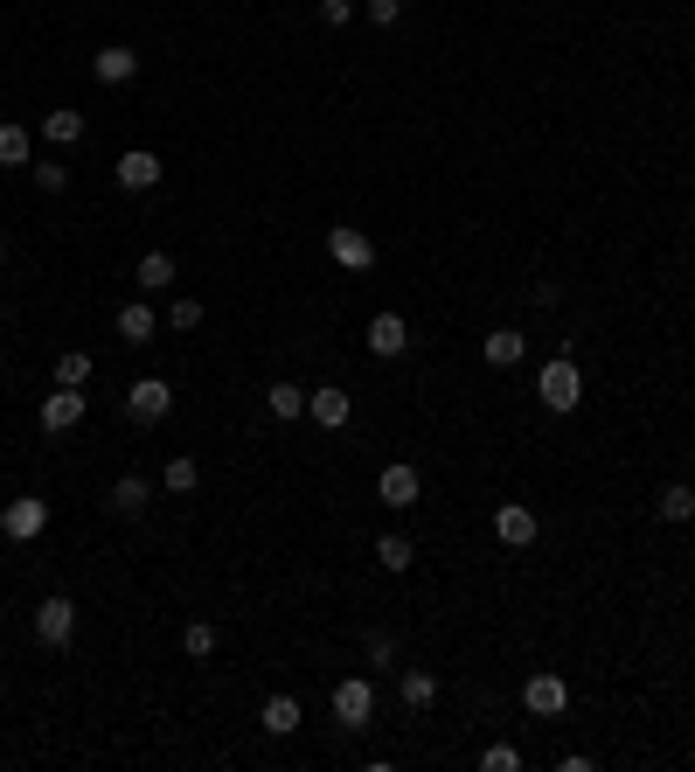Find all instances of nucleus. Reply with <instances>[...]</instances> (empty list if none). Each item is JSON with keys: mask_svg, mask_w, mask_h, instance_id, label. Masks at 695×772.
I'll return each instance as SVG.
<instances>
[{"mask_svg": "<svg viewBox=\"0 0 695 772\" xmlns=\"http://www.w3.org/2000/svg\"><path fill=\"white\" fill-rule=\"evenodd\" d=\"M535 397H543V410H556V418H571V410L584 404V376H578L571 355L543 363V376H535Z\"/></svg>", "mask_w": 695, "mask_h": 772, "instance_id": "1", "label": "nucleus"}, {"mask_svg": "<svg viewBox=\"0 0 695 772\" xmlns=\"http://www.w3.org/2000/svg\"><path fill=\"white\" fill-rule=\"evenodd\" d=\"M167 410H174V383L167 376H133L125 383V418L133 425H161Z\"/></svg>", "mask_w": 695, "mask_h": 772, "instance_id": "2", "label": "nucleus"}, {"mask_svg": "<svg viewBox=\"0 0 695 772\" xmlns=\"http://www.w3.org/2000/svg\"><path fill=\"white\" fill-rule=\"evenodd\" d=\"M327 257H334L341 272H369V265H376V237H369L362 223H334V230H327Z\"/></svg>", "mask_w": 695, "mask_h": 772, "instance_id": "3", "label": "nucleus"}, {"mask_svg": "<svg viewBox=\"0 0 695 772\" xmlns=\"http://www.w3.org/2000/svg\"><path fill=\"white\" fill-rule=\"evenodd\" d=\"M161 153H146V146H125L119 161H112V182L125 189V195H146V189H161Z\"/></svg>", "mask_w": 695, "mask_h": 772, "instance_id": "4", "label": "nucleus"}, {"mask_svg": "<svg viewBox=\"0 0 695 772\" xmlns=\"http://www.w3.org/2000/svg\"><path fill=\"white\" fill-rule=\"evenodd\" d=\"M369 717H376V689L362 676L334 682V724H341V731H369Z\"/></svg>", "mask_w": 695, "mask_h": 772, "instance_id": "5", "label": "nucleus"}, {"mask_svg": "<svg viewBox=\"0 0 695 772\" xmlns=\"http://www.w3.org/2000/svg\"><path fill=\"white\" fill-rule=\"evenodd\" d=\"M84 410H91V397H84V390H63V383H57V390L42 397V431H49V439H63V431L84 425Z\"/></svg>", "mask_w": 695, "mask_h": 772, "instance_id": "6", "label": "nucleus"}, {"mask_svg": "<svg viewBox=\"0 0 695 772\" xmlns=\"http://www.w3.org/2000/svg\"><path fill=\"white\" fill-rule=\"evenodd\" d=\"M35 640H42V648H70V640H76V606L63 599V591L35 606Z\"/></svg>", "mask_w": 695, "mask_h": 772, "instance_id": "7", "label": "nucleus"}, {"mask_svg": "<svg viewBox=\"0 0 695 772\" xmlns=\"http://www.w3.org/2000/svg\"><path fill=\"white\" fill-rule=\"evenodd\" d=\"M306 418H314L320 431H341L355 418V397L341 390V383H320V390H306Z\"/></svg>", "mask_w": 695, "mask_h": 772, "instance_id": "8", "label": "nucleus"}, {"mask_svg": "<svg viewBox=\"0 0 695 772\" xmlns=\"http://www.w3.org/2000/svg\"><path fill=\"white\" fill-rule=\"evenodd\" d=\"M418 495H425V480H418V467H410V459H397V467L376 474V501H382V508H418Z\"/></svg>", "mask_w": 695, "mask_h": 772, "instance_id": "9", "label": "nucleus"}, {"mask_svg": "<svg viewBox=\"0 0 695 772\" xmlns=\"http://www.w3.org/2000/svg\"><path fill=\"white\" fill-rule=\"evenodd\" d=\"M494 536H501L508 550H529L535 536H543V522H535L529 501H501V508H494Z\"/></svg>", "mask_w": 695, "mask_h": 772, "instance_id": "10", "label": "nucleus"}, {"mask_svg": "<svg viewBox=\"0 0 695 772\" xmlns=\"http://www.w3.org/2000/svg\"><path fill=\"white\" fill-rule=\"evenodd\" d=\"M0 529L14 536V544H35V536L49 529V501H35V495H21V501H8L0 508Z\"/></svg>", "mask_w": 695, "mask_h": 772, "instance_id": "11", "label": "nucleus"}, {"mask_svg": "<svg viewBox=\"0 0 695 772\" xmlns=\"http://www.w3.org/2000/svg\"><path fill=\"white\" fill-rule=\"evenodd\" d=\"M522 703L535 717H563V710H571V682H563V676H529L522 682Z\"/></svg>", "mask_w": 695, "mask_h": 772, "instance_id": "12", "label": "nucleus"}, {"mask_svg": "<svg viewBox=\"0 0 695 772\" xmlns=\"http://www.w3.org/2000/svg\"><path fill=\"white\" fill-rule=\"evenodd\" d=\"M362 342H369V355H382V363H397V355H410V327H403V314H376Z\"/></svg>", "mask_w": 695, "mask_h": 772, "instance_id": "13", "label": "nucleus"}, {"mask_svg": "<svg viewBox=\"0 0 695 772\" xmlns=\"http://www.w3.org/2000/svg\"><path fill=\"white\" fill-rule=\"evenodd\" d=\"M91 77H98V84H133V77H140V57H133L125 42H105V49L91 57Z\"/></svg>", "mask_w": 695, "mask_h": 772, "instance_id": "14", "label": "nucleus"}, {"mask_svg": "<svg viewBox=\"0 0 695 772\" xmlns=\"http://www.w3.org/2000/svg\"><path fill=\"white\" fill-rule=\"evenodd\" d=\"M397 697H403V710H431L439 703V676L431 668H397Z\"/></svg>", "mask_w": 695, "mask_h": 772, "instance_id": "15", "label": "nucleus"}, {"mask_svg": "<svg viewBox=\"0 0 695 772\" xmlns=\"http://www.w3.org/2000/svg\"><path fill=\"white\" fill-rule=\"evenodd\" d=\"M153 327H161V321H153L146 299H125V306H119V342H125V348H146Z\"/></svg>", "mask_w": 695, "mask_h": 772, "instance_id": "16", "label": "nucleus"}, {"mask_svg": "<svg viewBox=\"0 0 695 772\" xmlns=\"http://www.w3.org/2000/svg\"><path fill=\"white\" fill-rule=\"evenodd\" d=\"M257 724H265L272 738H293V731L306 724V710H299V697H265V710H257Z\"/></svg>", "mask_w": 695, "mask_h": 772, "instance_id": "17", "label": "nucleus"}, {"mask_svg": "<svg viewBox=\"0 0 695 772\" xmlns=\"http://www.w3.org/2000/svg\"><path fill=\"white\" fill-rule=\"evenodd\" d=\"M480 355H487V363H494V369H514V363H522V355H529V334H514V327H494V334H487V342H480Z\"/></svg>", "mask_w": 695, "mask_h": 772, "instance_id": "18", "label": "nucleus"}, {"mask_svg": "<svg viewBox=\"0 0 695 772\" xmlns=\"http://www.w3.org/2000/svg\"><path fill=\"white\" fill-rule=\"evenodd\" d=\"M146 501H153L146 474H119V480H112V508H119V515H146Z\"/></svg>", "mask_w": 695, "mask_h": 772, "instance_id": "19", "label": "nucleus"}, {"mask_svg": "<svg viewBox=\"0 0 695 772\" xmlns=\"http://www.w3.org/2000/svg\"><path fill=\"white\" fill-rule=\"evenodd\" d=\"M133 278H140V293H167V286H174V278H182V272H174V257H167V251H146Z\"/></svg>", "mask_w": 695, "mask_h": 772, "instance_id": "20", "label": "nucleus"}, {"mask_svg": "<svg viewBox=\"0 0 695 772\" xmlns=\"http://www.w3.org/2000/svg\"><path fill=\"white\" fill-rule=\"evenodd\" d=\"M42 140L49 146H76V140H84V112H42Z\"/></svg>", "mask_w": 695, "mask_h": 772, "instance_id": "21", "label": "nucleus"}, {"mask_svg": "<svg viewBox=\"0 0 695 772\" xmlns=\"http://www.w3.org/2000/svg\"><path fill=\"white\" fill-rule=\"evenodd\" d=\"M29 153H35V133L29 125H0V167H29Z\"/></svg>", "mask_w": 695, "mask_h": 772, "instance_id": "22", "label": "nucleus"}, {"mask_svg": "<svg viewBox=\"0 0 695 772\" xmlns=\"http://www.w3.org/2000/svg\"><path fill=\"white\" fill-rule=\"evenodd\" d=\"M265 410H272V418H306V390H299V383H272V390H265Z\"/></svg>", "mask_w": 695, "mask_h": 772, "instance_id": "23", "label": "nucleus"}, {"mask_svg": "<svg viewBox=\"0 0 695 772\" xmlns=\"http://www.w3.org/2000/svg\"><path fill=\"white\" fill-rule=\"evenodd\" d=\"M161 487H167V495H195V487H202V467H195L188 453H174L167 467H161Z\"/></svg>", "mask_w": 695, "mask_h": 772, "instance_id": "24", "label": "nucleus"}, {"mask_svg": "<svg viewBox=\"0 0 695 772\" xmlns=\"http://www.w3.org/2000/svg\"><path fill=\"white\" fill-rule=\"evenodd\" d=\"M91 369H98V363H91L84 348H63V355H57V383H63V390H84Z\"/></svg>", "mask_w": 695, "mask_h": 772, "instance_id": "25", "label": "nucleus"}, {"mask_svg": "<svg viewBox=\"0 0 695 772\" xmlns=\"http://www.w3.org/2000/svg\"><path fill=\"white\" fill-rule=\"evenodd\" d=\"M654 515H661V522H688V515H695V487H661V501H654Z\"/></svg>", "mask_w": 695, "mask_h": 772, "instance_id": "26", "label": "nucleus"}, {"mask_svg": "<svg viewBox=\"0 0 695 772\" xmlns=\"http://www.w3.org/2000/svg\"><path fill=\"white\" fill-rule=\"evenodd\" d=\"M182 654H188V661H209V654H216V627H209V620H188V627H182Z\"/></svg>", "mask_w": 695, "mask_h": 772, "instance_id": "27", "label": "nucleus"}, {"mask_svg": "<svg viewBox=\"0 0 695 772\" xmlns=\"http://www.w3.org/2000/svg\"><path fill=\"white\" fill-rule=\"evenodd\" d=\"M376 563H382V571H410V563H418V550H410V536H382V544H376Z\"/></svg>", "mask_w": 695, "mask_h": 772, "instance_id": "28", "label": "nucleus"}, {"mask_svg": "<svg viewBox=\"0 0 695 772\" xmlns=\"http://www.w3.org/2000/svg\"><path fill=\"white\" fill-rule=\"evenodd\" d=\"M480 772H522V752H514V744H487V752H480Z\"/></svg>", "mask_w": 695, "mask_h": 772, "instance_id": "29", "label": "nucleus"}, {"mask_svg": "<svg viewBox=\"0 0 695 772\" xmlns=\"http://www.w3.org/2000/svg\"><path fill=\"white\" fill-rule=\"evenodd\" d=\"M35 189H42V195H63V189H70V167H63V161H35Z\"/></svg>", "mask_w": 695, "mask_h": 772, "instance_id": "30", "label": "nucleus"}, {"mask_svg": "<svg viewBox=\"0 0 695 772\" xmlns=\"http://www.w3.org/2000/svg\"><path fill=\"white\" fill-rule=\"evenodd\" d=\"M167 327H174V334L202 327V299H174V306H167Z\"/></svg>", "mask_w": 695, "mask_h": 772, "instance_id": "31", "label": "nucleus"}, {"mask_svg": "<svg viewBox=\"0 0 695 772\" xmlns=\"http://www.w3.org/2000/svg\"><path fill=\"white\" fill-rule=\"evenodd\" d=\"M362 654H369V668H390V661H397V640H390V633H369Z\"/></svg>", "mask_w": 695, "mask_h": 772, "instance_id": "32", "label": "nucleus"}, {"mask_svg": "<svg viewBox=\"0 0 695 772\" xmlns=\"http://www.w3.org/2000/svg\"><path fill=\"white\" fill-rule=\"evenodd\" d=\"M362 14L376 21V29H397V14H403V0H362Z\"/></svg>", "mask_w": 695, "mask_h": 772, "instance_id": "33", "label": "nucleus"}, {"mask_svg": "<svg viewBox=\"0 0 695 772\" xmlns=\"http://www.w3.org/2000/svg\"><path fill=\"white\" fill-rule=\"evenodd\" d=\"M348 14H355V0H320V21H327V29H348Z\"/></svg>", "mask_w": 695, "mask_h": 772, "instance_id": "34", "label": "nucleus"}, {"mask_svg": "<svg viewBox=\"0 0 695 772\" xmlns=\"http://www.w3.org/2000/svg\"><path fill=\"white\" fill-rule=\"evenodd\" d=\"M0 272H8V244H0Z\"/></svg>", "mask_w": 695, "mask_h": 772, "instance_id": "35", "label": "nucleus"}, {"mask_svg": "<svg viewBox=\"0 0 695 772\" xmlns=\"http://www.w3.org/2000/svg\"><path fill=\"white\" fill-rule=\"evenodd\" d=\"M688 759H695V744H688Z\"/></svg>", "mask_w": 695, "mask_h": 772, "instance_id": "36", "label": "nucleus"}, {"mask_svg": "<svg viewBox=\"0 0 695 772\" xmlns=\"http://www.w3.org/2000/svg\"><path fill=\"white\" fill-rule=\"evenodd\" d=\"M0 508H8V501H0Z\"/></svg>", "mask_w": 695, "mask_h": 772, "instance_id": "37", "label": "nucleus"}]
</instances>
